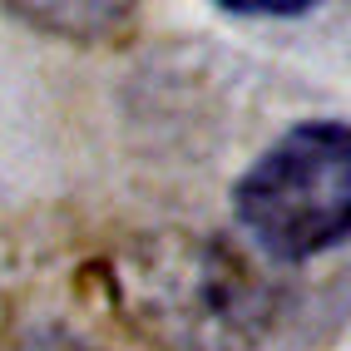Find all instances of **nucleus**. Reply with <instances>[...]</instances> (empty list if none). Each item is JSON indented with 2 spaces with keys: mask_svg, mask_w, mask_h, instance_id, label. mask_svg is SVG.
<instances>
[{
  "mask_svg": "<svg viewBox=\"0 0 351 351\" xmlns=\"http://www.w3.org/2000/svg\"><path fill=\"white\" fill-rule=\"evenodd\" d=\"M238 218L277 263H307L351 228V134L341 119H307L257 154L238 178Z\"/></svg>",
  "mask_w": 351,
  "mask_h": 351,
  "instance_id": "nucleus-1",
  "label": "nucleus"
},
{
  "mask_svg": "<svg viewBox=\"0 0 351 351\" xmlns=\"http://www.w3.org/2000/svg\"><path fill=\"white\" fill-rule=\"evenodd\" d=\"M178 292L189 297L183 312L193 317L183 346H198V351H232V346L267 341L272 297H282V292H267L252 272H243L218 247L193 257V272Z\"/></svg>",
  "mask_w": 351,
  "mask_h": 351,
  "instance_id": "nucleus-2",
  "label": "nucleus"
},
{
  "mask_svg": "<svg viewBox=\"0 0 351 351\" xmlns=\"http://www.w3.org/2000/svg\"><path fill=\"white\" fill-rule=\"evenodd\" d=\"M218 10H228V15H277V20L312 15V5H307V0H277V5H267V0H223Z\"/></svg>",
  "mask_w": 351,
  "mask_h": 351,
  "instance_id": "nucleus-3",
  "label": "nucleus"
},
{
  "mask_svg": "<svg viewBox=\"0 0 351 351\" xmlns=\"http://www.w3.org/2000/svg\"><path fill=\"white\" fill-rule=\"evenodd\" d=\"M30 351H95V346H84V341H75V337H45V341H35Z\"/></svg>",
  "mask_w": 351,
  "mask_h": 351,
  "instance_id": "nucleus-4",
  "label": "nucleus"
}]
</instances>
